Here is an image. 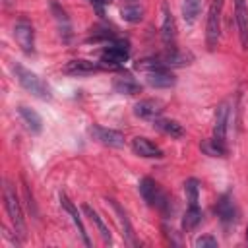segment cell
<instances>
[{"mask_svg":"<svg viewBox=\"0 0 248 248\" xmlns=\"http://www.w3.org/2000/svg\"><path fill=\"white\" fill-rule=\"evenodd\" d=\"M12 70H14L16 78H17L19 85H21L25 91H29L31 95H35V97H39V99H43V101H48V99H50V89H48V85H46L37 74H33L31 70H27V68H23V66H19V64H14Z\"/></svg>","mask_w":248,"mask_h":248,"instance_id":"obj_1","label":"cell"},{"mask_svg":"<svg viewBox=\"0 0 248 248\" xmlns=\"http://www.w3.org/2000/svg\"><path fill=\"white\" fill-rule=\"evenodd\" d=\"M4 205H6V211L10 215V221L16 229V232L23 238L25 236V221H23V211H21V205H19V200H17V194H16V188L6 180L4 182Z\"/></svg>","mask_w":248,"mask_h":248,"instance_id":"obj_2","label":"cell"},{"mask_svg":"<svg viewBox=\"0 0 248 248\" xmlns=\"http://www.w3.org/2000/svg\"><path fill=\"white\" fill-rule=\"evenodd\" d=\"M223 4H225V0H211V4H209L207 23H205V43H207V48L209 50H213L217 46V43H219Z\"/></svg>","mask_w":248,"mask_h":248,"instance_id":"obj_3","label":"cell"},{"mask_svg":"<svg viewBox=\"0 0 248 248\" xmlns=\"http://www.w3.org/2000/svg\"><path fill=\"white\" fill-rule=\"evenodd\" d=\"M128 54H130V48H128V43L126 41H114L112 45H108L103 54H101V68H108V70H118L124 66V62L128 60Z\"/></svg>","mask_w":248,"mask_h":248,"instance_id":"obj_4","label":"cell"},{"mask_svg":"<svg viewBox=\"0 0 248 248\" xmlns=\"http://www.w3.org/2000/svg\"><path fill=\"white\" fill-rule=\"evenodd\" d=\"M140 194L147 202V205H151V207H157V209H163V211L169 207V198L165 196L161 186L149 176H143L140 180Z\"/></svg>","mask_w":248,"mask_h":248,"instance_id":"obj_5","label":"cell"},{"mask_svg":"<svg viewBox=\"0 0 248 248\" xmlns=\"http://www.w3.org/2000/svg\"><path fill=\"white\" fill-rule=\"evenodd\" d=\"M229 120H231V103L225 101L215 110V126H213V140L219 141V143H223V145H227Z\"/></svg>","mask_w":248,"mask_h":248,"instance_id":"obj_6","label":"cell"},{"mask_svg":"<svg viewBox=\"0 0 248 248\" xmlns=\"http://www.w3.org/2000/svg\"><path fill=\"white\" fill-rule=\"evenodd\" d=\"M89 134L93 136V140H97L103 145H108V147H122L124 145V134L118 130H110V128L95 124L89 128Z\"/></svg>","mask_w":248,"mask_h":248,"instance_id":"obj_7","label":"cell"},{"mask_svg":"<svg viewBox=\"0 0 248 248\" xmlns=\"http://www.w3.org/2000/svg\"><path fill=\"white\" fill-rule=\"evenodd\" d=\"M14 37H16V41L21 46L23 52L31 54L35 50V33H33V27H31L29 21L19 19L16 23V27H14Z\"/></svg>","mask_w":248,"mask_h":248,"instance_id":"obj_8","label":"cell"},{"mask_svg":"<svg viewBox=\"0 0 248 248\" xmlns=\"http://www.w3.org/2000/svg\"><path fill=\"white\" fill-rule=\"evenodd\" d=\"M234 19L238 27L240 45L244 50H248V4L246 0H234Z\"/></svg>","mask_w":248,"mask_h":248,"instance_id":"obj_9","label":"cell"},{"mask_svg":"<svg viewBox=\"0 0 248 248\" xmlns=\"http://www.w3.org/2000/svg\"><path fill=\"white\" fill-rule=\"evenodd\" d=\"M161 37L167 48H172L174 41H176V23L174 17L167 6V2H163V23H161Z\"/></svg>","mask_w":248,"mask_h":248,"instance_id":"obj_10","label":"cell"},{"mask_svg":"<svg viewBox=\"0 0 248 248\" xmlns=\"http://www.w3.org/2000/svg\"><path fill=\"white\" fill-rule=\"evenodd\" d=\"M161 110H163V105L159 101H155V99H143V101L136 103V107H134V114L140 116V118H143V120H155V118H159Z\"/></svg>","mask_w":248,"mask_h":248,"instance_id":"obj_11","label":"cell"},{"mask_svg":"<svg viewBox=\"0 0 248 248\" xmlns=\"http://www.w3.org/2000/svg\"><path fill=\"white\" fill-rule=\"evenodd\" d=\"M132 149H134L136 155L145 157V159H161L163 157V151L153 141H149L147 138H134L132 140Z\"/></svg>","mask_w":248,"mask_h":248,"instance_id":"obj_12","label":"cell"},{"mask_svg":"<svg viewBox=\"0 0 248 248\" xmlns=\"http://www.w3.org/2000/svg\"><path fill=\"white\" fill-rule=\"evenodd\" d=\"M145 78H147V83L151 87H159V89H167V87H172L176 83L174 74L169 72L167 68H161V70H155V72H147Z\"/></svg>","mask_w":248,"mask_h":248,"instance_id":"obj_13","label":"cell"},{"mask_svg":"<svg viewBox=\"0 0 248 248\" xmlns=\"http://www.w3.org/2000/svg\"><path fill=\"white\" fill-rule=\"evenodd\" d=\"M50 10L54 14V19H56V25H58V31L62 35L64 41H70L72 37V27H70V19H68V14L66 10L56 2V0H50Z\"/></svg>","mask_w":248,"mask_h":248,"instance_id":"obj_14","label":"cell"},{"mask_svg":"<svg viewBox=\"0 0 248 248\" xmlns=\"http://www.w3.org/2000/svg\"><path fill=\"white\" fill-rule=\"evenodd\" d=\"M215 213L219 215V219L223 223H232L236 221V207L234 202L231 200V196H221L217 205H215Z\"/></svg>","mask_w":248,"mask_h":248,"instance_id":"obj_15","label":"cell"},{"mask_svg":"<svg viewBox=\"0 0 248 248\" xmlns=\"http://www.w3.org/2000/svg\"><path fill=\"white\" fill-rule=\"evenodd\" d=\"M99 68H101V64H95L91 60H70L64 66V72L72 74V76H87V74L97 72Z\"/></svg>","mask_w":248,"mask_h":248,"instance_id":"obj_16","label":"cell"},{"mask_svg":"<svg viewBox=\"0 0 248 248\" xmlns=\"http://www.w3.org/2000/svg\"><path fill=\"white\" fill-rule=\"evenodd\" d=\"M60 203H62V207L70 213V217H72V221H74V225H76V229H78V232H79V236H81V240H83V244L85 246H89L91 242H89V238H87V232H85V227H83V223H81V219H79V213H78V209H76V205L64 196V194H60Z\"/></svg>","mask_w":248,"mask_h":248,"instance_id":"obj_17","label":"cell"},{"mask_svg":"<svg viewBox=\"0 0 248 248\" xmlns=\"http://www.w3.org/2000/svg\"><path fill=\"white\" fill-rule=\"evenodd\" d=\"M110 202V205H112V209L116 211V217H118V223H120V227H122V234H124V238H126V242L130 244V246H136L138 242H136V236H134V229H132V225H130V221H128V217H126V213H124V209L120 207V203L116 202V200H108Z\"/></svg>","mask_w":248,"mask_h":248,"instance_id":"obj_18","label":"cell"},{"mask_svg":"<svg viewBox=\"0 0 248 248\" xmlns=\"http://www.w3.org/2000/svg\"><path fill=\"white\" fill-rule=\"evenodd\" d=\"M17 112H19L23 124H25V128H27L31 134H41V130H43V120H41V116H39L33 108H29V107H19Z\"/></svg>","mask_w":248,"mask_h":248,"instance_id":"obj_19","label":"cell"},{"mask_svg":"<svg viewBox=\"0 0 248 248\" xmlns=\"http://www.w3.org/2000/svg\"><path fill=\"white\" fill-rule=\"evenodd\" d=\"M153 126L159 130V132H163V134H167V136H170V138H182L184 136V128H182V124H178L176 120H170V118H155L153 120Z\"/></svg>","mask_w":248,"mask_h":248,"instance_id":"obj_20","label":"cell"},{"mask_svg":"<svg viewBox=\"0 0 248 248\" xmlns=\"http://www.w3.org/2000/svg\"><path fill=\"white\" fill-rule=\"evenodd\" d=\"M112 87H114L116 93H122V95H136L141 89L140 83L134 78H130V76H118V78H114Z\"/></svg>","mask_w":248,"mask_h":248,"instance_id":"obj_21","label":"cell"},{"mask_svg":"<svg viewBox=\"0 0 248 248\" xmlns=\"http://www.w3.org/2000/svg\"><path fill=\"white\" fill-rule=\"evenodd\" d=\"M159 58H161V62H163L167 68H170V66H184V64H190V60H192L190 54L180 52V50H174V48L167 50V52H165L163 56H159Z\"/></svg>","mask_w":248,"mask_h":248,"instance_id":"obj_22","label":"cell"},{"mask_svg":"<svg viewBox=\"0 0 248 248\" xmlns=\"http://www.w3.org/2000/svg\"><path fill=\"white\" fill-rule=\"evenodd\" d=\"M81 209H83V211H85V213L89 215V219H91V221L95 223V227L99 229V234L103 236V240H105L107 244H112V238H110V232H108V229H107V225H105V221H103V219L99 217V213H97V211H95V209H93V207H91L89 203H83V207H81Z\"/></svg>","mask_w":248,"mask_h":248,"instance_id":"obj_23","label":"cell"},{"mask_svg":"<svg viewBox=\"0 0 248 248\" xmlns=\"http://www.w3.org/2000/svg\"><path fill=\"white\" fill-rule=\"evenodd\" d=\"M202 223V209L198 205H188L186 213H184V219H182V227L186 232L194 231L198 225Z\"/></svg>","mask_w":248,"mask_h":248,"instance_id":"obj_24","label":"cell"},{"mask_svg":"<svg viewBox=\"0 0 248 248\" xmlns=\"http://www.w3.org/2000/svg\"><path fill=\"white\" fill-rule=\"evenodd\" d=\"M120 16H122V19L128 21V23H138V21H141V17H143V8H141L140 4H136V2H132V4H126V6L120 10Z\"/></svg>","mask_w":248,"mask_h":248,"instance_id":"obj_25","label":"cell"},{"mask_svg":"<svg viewBox=\"0 0 248 248\" xmlns=\"http://www.w3.org/2000/svg\"><path fill=\"white\" fill-rule=\"evenodd\" d=\"M202 8V0H184L182 2V17L186 23H194Z\"/></svg>","mask_w":248,"mask_h":248,"instance_id":"obj_26","label":"cell"},{"mask_svg":"<svg viewBox=\"0 0 248 248\" xmlns=\"http://www.w3.org/2000/svg\"><path fill=\"white\" fill-rule=\"evenodd\" d=\"M202 151L205 153V155H209V157H225L227 155V145H223V143H219V141H215L213 138L211 140H205V141H202Z\"/></svg>","mask_w":248,"mask_h":248,"instance_id":"obj_27","label":"cell"},{"mask_svg":"<svg viewBox=\"0 0 248 248\" xmlns=\"http://www.w3.org/2000/svg\"><path fill=\"white\" fill-rule=\"evenodd\" d=\"M184 194L188 200V205H198V196H200V182L196 178H188L184 182Z\"/></svg>","mask_w":248,"mask_h":248,"instance_id":"obj_28","label":"cell"},{"mask_svg":"<svg viewBox=\"0 0 248 248\" xmlns=\"http://www.w3.org/2000/svg\"><path fill=\"white\" fill-rule=\"evenodd\" d=\"M196 248H217V238H213V236H200L196 242Z\"/></svg>","mask_w":248,"mask_h":248,"instance_id":"obj_29","label":"cell"},{"mask_svg":"<svg viewBox=\"0 0 248 248\" xmlns=\"http://www.w3.org/2000/svg\"><path fill=\"white\" fill-rule=\"evenodd\" d=\"M89 2H91V6L99 12V16L103 17V14H105V12H103V6H105V4H108V0H89Z\"/></svg>","mask_w":248,"mask_h":248,"instance_id":"obj_30","label":"cell"},{"mask_svg":"<svg viewBox=\"0 0 248 248\" xmlns=\"http://www.w3.org/2000/svg\"><path fill=\"white\" fill-rule=\"evenodd\" d=\"M246 238H248V229H246Z\"/></svg>","mask_w":248,"mask_h":248,"instance_id":"obj_31","label":"cell"}]
</instances>
